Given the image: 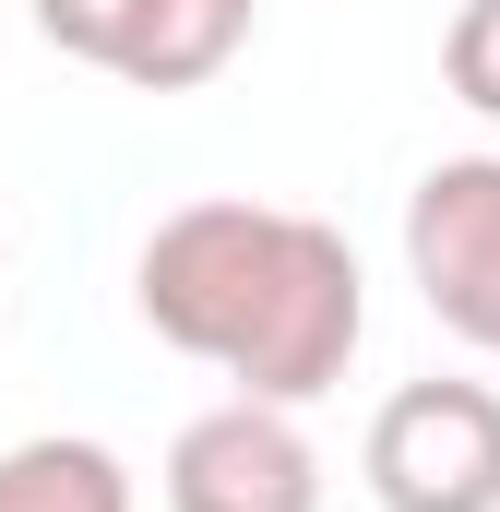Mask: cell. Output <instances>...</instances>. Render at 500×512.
<instances>
[{
    "instance_id": "cell-1",
    "label": "cell",
    "mask_w": 500,
    "mask_h": 512,
    "mask_svg": "<svg viewBox=\"0 0 500 512\" xmlns=\"http://www.w3.org/2000/svg\"><path fill=\"white\" fill-rule=\"evenodd\" d=\"M131 310L155 322V346L227 370L262 405H322L370 334V274L334 215L203 191L155 215V239L131 262Z\"/></svg>"
},
{
    "instance_id": "cell-2",
    "label": "cell",
    "mask_w": 500,
    "mask_h": 512,
    "mask_svg": "<svg viewBox=\"0 0 500 512\" xmlns=\"http://www.w3.org/2000/svg\"><path fill=\"white\" fill-rule=\"evenodd\" d=\"M358 477L381 512H500V382H405L370 405Z\"/></svg>"
},
{
    "instance_id": "cell-3",
    "label": "cell",
    "mask_w": 500,
    "mask_h": 512,
    "mask_svg": "<svg viewBox=\"0 0 500 512\" xmlns=\"http://www.w3.org/2000/svg\"><path fill=\"white\" fill-rule=\"evenodd\" d=\"M155 477H167V512H322V453H310L298 405H262V393L179 417Z\"/></svg>"
},
{
    "instance_id": "cell-4",
    "label": "cell",
    "mask_w": 500,
    "mask_h": 512,
    "mask_svg": "<svg viewBox=\"0 0 500 512\" xmlns=\"http://www.w3.org/2000/svg\"><path fill=\"white\" fill-rule=\"evenodd\" d=\"M405 274L441 334L500 358V155H441L405 191Z\"/></svg>"
},
{
    "instance_id": "cell-5",
    "label": "cell",
    "mask_w": 500,
    "mask_h": 512,
    "mask_svg": "<svg viewBox=\"0 0 500 512\" xmlns=\"http://www.w3.org/2000/svg\"><path fill=\"white\" fill-rule=\"evenodd\" d=\"M250 24H262V0H131L120 48H108V84H131V96H203L250 48Z\"/></svg>"
},
{
    "instance_id": "cell-6",
    "label": "cell",
    "mask_w": 500,
    "mask_h": 512,
    "mask_svg": "<svg viewBox=\"0 0 500 512\" xmlns=\"http://www.w3.org/2000/svg\"><path fill=\"white\" fill-rule=\"evenodd\" d=\"M0 512H131V465L84 429L0 441Z\"/></svg>"
},
{
    "instance_id": "cell-7",
    "label": "cell",
    "mask_w": 500,
    "mask_h": 512,
    "mask_svg": "<svg viewBox=\"0 0 500 512\" xmlns=\"http://www.w3.org/2000/svg\"><path fill=\"white\" fill-rule=\"evenodd\" d=\"M441 84L500 120V0H453V24H441Z\"/></svg>"
},
{
    "instance_id": "cell-8",
    "label": "cell",
    "mask_w": 500,
    "mask_h": 512,
    "mask_svg": "<svg viewBox=\"0 0 500 512\" xmlns=\"http://www.w3.org/2000/svg\"><path fill=\"white\" fill-rule=\"evenodd\" d=\"M120 24H131V0H36V36H48L60 60H84V72H108Z\"/></svg>"
}]
</instances>
